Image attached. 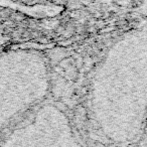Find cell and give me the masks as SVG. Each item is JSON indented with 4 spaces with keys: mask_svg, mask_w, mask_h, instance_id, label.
I'll return each instance as SVG.
<instances>
[{
    "mask_svg": "<svg viewBox=\"0 0 147 147\" xmlns=\"http://www.w3.org/2000/svg\"><path fill=\"white\" fill-rule=\"evenodd\" d=\"M37 88L36 67L22 51L0 53V124L12 118L33 98Z\"/></svg>",
    "mask_w": 147,
    "mask_h": 147,
    "instance_id": "1",
    "label": "cell"
}]
</instances>
